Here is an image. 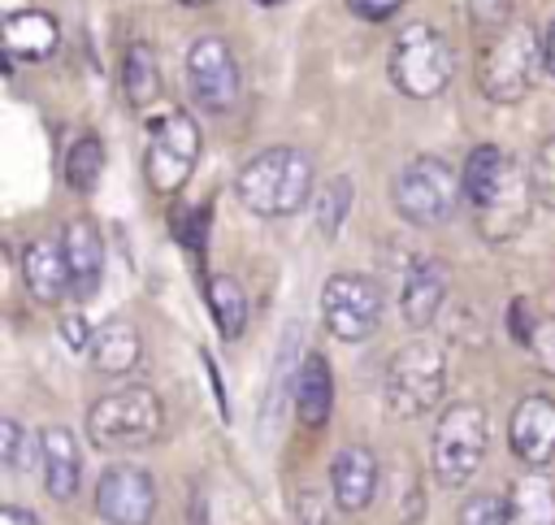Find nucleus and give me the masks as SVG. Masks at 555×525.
Listing matches in <instances>:
<instances>
[{
    "mask_svg": "<svg viewBox=\"0 0 555 525\" xmlns=\"http://www.w3.org/2000/svg\"><path fill=\"white\" fill-rule=\"evenodd\" d=\"M460 178H464V204L473 208L481 239L503 243L529 221V208L538 200L533 174L512 152H503L499 143L473 148Z\"/></svg>",
    "mask_w": 555,
    "mask_h": 525,
    "instance_id": "obj_1",
    "label": "nucleus"
},
{
    "mask_svg": "<svg viewBox=\"0 0 555 525\" xmlns=\"http://www.w3.org/2000/svg\"><path fill=\"white\" fill-rule=\"evenodd\" d=\"M234 191H238V204L256 217H291L317 195L312 191V161L286 143L264 148L238 169Z\"/></svg>",
    "mask_w": 555,
    "mask_h": 525,
    "instance_id": "obj_2",
    "label": "nucleus"
},
{
    "mask_svg": "<svg viewBox=\"0 0 555 525\" xmlns=\"http://www.w3.org/2000/svg\"><path fill=\"white\" fill-rule=\"evenodd\" d=\"M165 430V404L152 386H117L87 412V434L100 451H134L156 443Z\"/></svg>",
    "mask_w": 555,
    "mask_h": 525,
    "instance_id": "obj_3",
    "label": "nucleus"
},
{
    "mask_svg": "<svg viewBox=\"0 0 555 525\" xmlns=\"http://www.w3.org/2000/svg\"><path fill=\"white\" fill-rule=\"evenodd\" d=\"M542 35L525 22H507L486 48H481V61H477V87L486 100L494 104H516L533 91L538 82V69H542Z\"/></svg>",
    "mask_w": 555,
    "mask_h": 525,
    "instance_id": "obj_4",
    "label": "nucleus"
},
{
    "mask_svg": "<svg viewBox=\"0 0 555 525\" xmlns=\"http://www.w3.org/2000/svg\"><path fill=\"white\" fill-rule=\"evenodd\" d=\"M386 408L395 417H421L447 395V351L434 338L403 343L386 364Z\"/></svg>",
    "mask_w": 555,
    "mask_h": 525,
    "instance_id": "obj_5",
    "label": "nucleus"
},
{
    "mask_svg": "<svg viewBox=\"0 0 555 525\" xmlns=\"http://www.w3.org/2000/svg\"><path fill=\"white\" fill-rule=\"evenodd\" d=\"M455 74V56H451V39L429 26V22H412L395 35L390 48V78L403 95L412 100H434L447 91Z\"/></svg>",
    "mask_w": 555,
    "mask_h": 525,
    "instance_id": "obj_6",
    "label": "nucleus"
},
{
    "mask_svg": "<svg viewBox=\"0 0 555 525\" xmlns=\"http://www.w3.org/2000/svg\"><path fill=\"white\" fill-rule=\"evenodd\" d=\"M390 200L408 226H442L464 200V178L442 156H412L395 174Z\"/></svg>",
    "mask_w": 555,
    "mask_h": 525,
    "instance_id": "obj_7",
    "label": "nucleus"
},
{
    "mask_svg": "<svg viewBox=\"0 0 555 525\" xmlns=\"http://www.w3.org/2000/svg\"><path fill=\"white\" fill-rule=\"evenodd\" d=\"M486 443H490V417L477 404H451L442 408L438 425H434V443H429V460H434V477L455 490L468 477H477L481 460H486Z\"/></svg>",
    "mask_w": 555,
    "mask_h": 525,
    "instance_id": "obj_8",
    "label": "nucleus"
},
{
    "mask_svg": "<svg viewBox=\"0 0 555 525\" xmlns=\"http://www.w3.org/2000/svg\"><path fill=\"white\" fill-rule=\"evenodd\" d=\"M195 156H199V126L186 108H169L152 135H147V152H143V174H147V187L156 195H178L195 169Z\"/></svg>",
    "mask_w": 555,
    "mask_h": 525,
    "instance_id": "obj_9",
    "label": "nucleus"
},
{
    "mask_svg": "<svg viewBox=\"0 0 555 525\" xmlns=\"http://www.w3.org/2000/svg\"><path fill=\"white\" fill-rule=\"evenodd\" d=\"M386 295L369 273H330L321 286V321L343 343H364L382 321Z\"/></svg>",
    "mask_w": 555,
    "mask_h": 525,
    "instance_id": "obj_10",
    "label": "nucleus"
},
{
    "mask_svg": "<svg viewBox=\"0 0 555 525\" xmlns=\"http://www.w3.org/2000/svg\"><path fill=\"white\" fill-rule=\"evenodd\" d=\"M95 512L108 525H152L156 482L139 464H108L95 482Z\"/></svg>",
    "mask_w": 555,
    "mask_h": 525,
    "instance_id": "obj_11",
    "label": "nucleus"
},
{
    "mask_svg": "<svg viewBox=\"0 0 555 525\" xmlns=\"http://www.w3.org/2000/svg\"><path fill=\"white\" fill-rule=\"evenodd\" d=\"M186 82H191V95L199 100V108L225 113L238 100V61H234L230 43L217 35L195 39L186 52Z\"/></svg>",
    "mask_w": 555,
    "mask_h": 525,
    "instance_id": "obj_12",
    "label": "nucleus"
},
{
    "mask_svg": "<svg viewBox=\"0 0 555 525\" xmlns=\"http://www.w3.org/2000/svg\"><path fill=\"white\" fill-rule=\"evenodd\" d=\"M507 443H512V456L520 464H529V469L551 464V456H555V399L551 395H525L512 408Z\"/></svg>",
    "mask_w": 555,
    "mask_h": 525,
    "instance_id": "obj_13",
    "label": "nucleus"
},
{
    "mask_svg": "<svg viewBox=\"0 0 555 525\" xmlns=\"http://www.w3.org/2000/svg\"><path fill=\"white\" fill-rule=\"evenodd\" d=\"M22 282L39 304H61L69 291V265L61 234H35L22 247Z\"/></svg>",
    "mask_w": 555,
    "mask_h": 525,
    "instance_id": "obj_14",
    "label": "nucleus"
},
{
    "mask_svg": "<svg viewBox=\"0 0 555 525\" xmlns=\"http://www.w3.org/2000/svg\"><path fill=\"white\" fill-rule=\"evenodd\" d=\"M330 490L343 512H364L377 495V456L360 443H347L330 460Z\"/></svg>",
    "mask_w": 555,
    "mask_h": 525,
    "instance_id": "obj_15",
    "label": "nucleus"
},
{
    "mask_svg": "<svg viewBox=\"0 0 555 525\" xmlns=\"http://www.w3.org/2000/svg\"><path fill=\"white\" fill-rule=\"evenodd\" d=\"M61 243H65V265H69V291L78 299L95 295L104 282V239L95 230L91 217H74L61 226Z\"/></svg>",
    "mask_w": 555,
    "mask_h": 525,
    "instance_id": "obj_16",
    "label": "nucleus"
},
{
    "mask_svg": "<svg viewBox=\"0 0 555 525\" xmlns=\"http://www.w3.org/2000/svg\"><path fill=\"white\" fill-rule=\"evenodd\" d=\"M39 456H43V486L56 503L74 499L78 495V482H82V451H78V438L65 430V425H48L39 434Z\"/></svg>",
    "mask_w": 555,
    "mask_h": 525,
    "instance_id": "obj_17",
    "label": "nucleus"
},
{
    "mask_svg": "<svg viewBox=\"0 0 555 525\" xmlns=\"http://www.w3.org/2000/svg\"><path fill=\"white\" fill-rule=\"evenodd\" d=\"M334 408V373L321 351H304L295 369V412L308 430H321Z\"/></svg>",
    "mask_w": 555,
    "mask_h": 525,
    "instance_id": "obj_18",
    "label": "nucleus"
},
{
    "mask_svg": "<svg viewBox=\"0 0 555 525\" xmlns=\"http://www.w3.org/2000/svg\"><path fill=\"white\" fill-rule=\"evenodd\" d=\"M61 43L56 22L43 9H17L4 17V56L9 61H48Z\"/></svg>",
    "mask_w": 555,
    "mask_h": 525,
    "instance_id": "obj_19",
    "label": "nucleus"
},
{
    "mask_svg": "<svg viewBox=\"0 0 555 525\" xmlns=\"http://www.w3.org/2000/svg\"><path fill=\"white\" fill-rule=\"evenodd\" d=\"M87 351H91V364H95L100 373L121 377V373H130V369L143 360V334H139V325H130L126 317H113V321L95 325Z\"/></svg>",
    "mask_w": 555,
    "mask_h": 525,
    "instance_id": "obj_20",
    "label": "nucleus"
},
{
    "mask_svg": "<svg viewBox=\"0 0 555 525\" xmlns=\"http://www.w3.org/2000/svg\"><path fill=\"white\" fill-rule=\"evenodd\" d=\"M447 291H451V282H447V269L438 265V260H421V265H412V273L403 278V321L408 325H429L438 312H442V304H447Z\"/></svg>",
    "mask_w": 555,
    "mask_h": 525,
    "instance_id": "obj_21",
    "label": "nucleus"
},
{
    "mask_svg": "<svg viewBox=\"0 0 555 525\" xmlns=\"http://www.w3.org/2000/svg\"><path fill=\"white\" fill-rule=\"evenodd\" d=\"M507 525H555V482L546 473H525L507 490Z\"/></svg>",
    "mask_w": 555,
    "mask_h": 525,
    "instance_id": "obj_22",
    "label": "nucleus"
},
{
    "mask_svg": "<svg viewBox=\"0 0 555 525\" xmlns=\"http://www.w3.org/2000/svg\"><path fill=\"white\" fill-rule=\"evenodd\" d=\"M208 312H212L221 338H238L247 330V291L234 273H212L208 278Z\"/></svg>",
    "mask_w": 555,
    "mask_h": 525,
    "instance_id": "obj_23",
    "label": "nucleus"
},
{
    "mask_svg": "<svg viewBox=\"0 0 555 525\" xmlns=\"http://www.w3.org/2000/svg\"><path fill=\"white\" fill-rule=\"evenodd\" d=\"M121 87H126V100H130L134 108H147V104L160 95V69H156V56H152L147 43H130V48H126Z\"/></svg>",
    "mask_w": 555,
    "mask_h": 525,
    "instance_id": "obj_24",
    "label": "nucleus"
},
{
    "mask_svg": "<svg viewBox=\"0 0 555 525\" xmlns=\"http://www.w3.org/2000/svg\"><path fill=\"white\" fill-rule=\"evenodd\" d=\"M351 195H356V187L343 174L321 182V191L312 195V221H317L321 239H338V230L347 226V213H351Z\"/></svg>",
    "mask_w": 555,
    "mask_h": 525,
    "instance_id": "obj_25",
    "label": "nucleus"
},
{
    "mask_svg": "<svg viewBox=\"0 0 555 525\" xmlns=\"http://www.w3.org/2000/svg\"><path fill=\"white\" fill-rule=\"evenodd\" d=\"M100 174H104V143L95 135H78L69 143V152H65V182H69V191H78V195L95 191Z\"/></svg>",
    "mask_w": 555,
    "mask_h": 525,
    "instance_id": "obj_26",
    "label": "nucleus"
},
{
    "mask_svg": "<svg viewBox=\"0 0 555 525\" xmlns=\"http://www.w3.org/2000/svg\"><path fill=\"white\" fill-rule=\"evenodd\" d=\"M455 525H507V499H499V495H473V499H464Z\"/></svg>",
    "mask_w": 555,
    "mask_h": 525,
    "instance_id": "obj_27",
    "label": "nucleus"
},
{
    "mask_svg": "<svg viewBox=\"0 0 555 525\" xmlns=\"http://www.w3.org/2000/svg\"><path fill=\"white\" fill-rule=\"evenodd\" d=\"M464 4H468L473 26H477L481 35H490V39L512 22V0H464Z\"/></svg>",
    "mask_w": 555,
    "mask_h": 525,
    "instance_id": "obj_28",
    "label": "nucleus"
},
{
    "mask_svg": "<svg viewBox=\"0 0 555 525\" xmlns=\"http://www.w3.org/2000/svg\"><path fill=\"white\" fill-rule=\"evenodd\" d=\"M529 174H533V191H538V200L555 208V135L538 148V156H533Z\"/></svg>",
    "mask_w": 555,
    "mask_h": 525,
    "instance_id": "obj_29",
    "label": "nucleus"
},
{
    "mask_svg": "<svg viewBox=\"0 0 555 525\" xmlns=\"http://www.w3.org/2000/svg\"><path fill=\"white\" fill-rule=\"evenodd\" d=\"M26 447H35V443L26 438V430H22L13 417H4V421H0V460H4L9 469H26V464H22Z\"/></svg>",
    "mask_w": 555,
    "mask_h": 525,
    "instance_id": "obj_30",
    "label": "nucleus"
},
{
    "mask_svg": "<svg viewBox=\"0 0 555 525\" xmlns=\"http://www.w3.org/2000/svg\"><path fill=\"white\" fill-rule=\"evenodd\" d=\"M529 351H533V360L555 377V317H542V321H538V330H533V338H529Z\"/></svg>",
    "mask_w": 555,
    "mask_h": 525,
    "instance_id": "obj_31",
    "label": "nucleus"
},
{
    "mask_svg": "<svg viewBox=\"0 0 555 525\" xmlns=\"http://www.w3.org/2000/svg\"><path fill=\"white\" fill-rule=\"evenodd\" d=\"M295 525H330V512H325L321 490L304 486V490L295 495Z\"/></svg>",
    "mask_w": 555,
    "mask_h": 525,
    "instance_id": "obj_32",
    "label": "nucleus"
},
{
    "mask_svg": "<svg viewBox=\"0 0 555 525\" xmlns=\"http://www.w3.org/2000/svg\"><path fill=\"white\" fill-rule=\"evenodd\" d=\"M538 312H533V304L529 299H512V308H507V325H512V338L516 343H525L529 347V338H533V330H538Z\"/></svg>",
    "mask_w": 555,
    "mask_h": 525,
    "instance_id": "obj_33",
    "label": "nucleus"
},
{
    "mask_svg": "<svg viewBox=\"0 0 555 525\" xmlns=\"http://www.w3.org/2000/svg\"><path fill=\"white\" fill-rule=\"evenodd\" d=\"M91 325L82 321V312H65L61 317V343L69 347V351H82V347H91Z\"/></svg>",
    "mask_w": 555,
    "mask_h": 525,
    "instance_id": "obj_34",
    "label": "nucleus"
},
{
    "mask_svg": "<svg viewBox=\"0 0 555 525\" xmlns=\"http://www.w3.org/2000/svg\"><path fill=\"white\" fill-rule=\"evenodd\" d=\"M208 217H212V208H204V204H199L195 213H186V217H178V226H173V230H178V239H182L186 247H195V252H199V234H204V226H208Z\"/></svg>",
    "mask_w": 555,
    "mask_h": 525,
    "instance_id": "obj_35",
    "label": "nucleus"
},
{
    "mask_svg": "<svg viewBox=\"0 0 555 525\" xmlns=\"http://www.w3.org/2000/svg\"><path fill=\"white\" fill-rule=\"evenodd\" d=\"M347 9L356 17H364V22H386V17H395L403 9V0H347Z\"/></svg>",
    "mask_w": 555,
    "mask_h": 525,
    "instance_id": "obj_36",
    "label": "nucleus"
},
{
    "mask_svg": "<svg viewBox=\"0 0 555 525\" xmlns=\"http://www.w3.org/2000/svg\"><path fill=\"white\" fill-rule=\"evenodd\" d=\"M0 525H39V521L30 512H22V508L9 503V508H0Z\"/></svg>",
    "mask_w": 555,
    "mask_h": 525,
    "instance_id": "obj_37",
    "label": "nucleus"
},
{
    "mask_svg": "<svg viewBox=\"0 0 555 525\" xmlns=\"http://www.w3.org/2000/svg\"><path fill=\"white\" fill-rule=\"evenodd\" d=\"M542 61H546V69L555 74V22H551L546 35H542Z\"/></svg>",
    "mask_w": 555,
    "mask_h": 525,
    "instance_id": "obj_38",
    "label": "nucleus"
},
{
    "mask_svg": "<svg viewBox=\"0 0 555 525\" xmlns=\"http://www.w3.org/2000/svg\"><path fill=\"white\" fill-rule=\"evenodd\" d=\"M260 9H278V4H286V0H256Z\"/></svg>",
    "mask_w": 555,
    "mask_h": 525,
    "instance_id": "obj_39",
    "label": "nucleus"
},
{
    "mask_svg": "<svg viewBox=\"0 0 555 525\" xmlns=\"http://www.w3.org/2000/svg\"><path fill=\"white\" fill-rule=\"evenodd\" d=\"M178 4H191L195 9V4H208V0H178Z\"/></svg>",
    "mask_w": 555,
    "mask_h": 525,
    "instance_id": "obj_40",
    "label": "nucleus"
}]
</instances>
